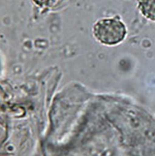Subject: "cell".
Instances as JSON below:
<instances>
[{
	"instance_id": "1",
	"label": "cell",
	"mask_w": 155,
	"mask_h": 156,
	"mask_svg": "<svg viewBox=\"0 0 155 156\" xmlns=\"http://www.w3.org/2000/svg\"><path fill=\"white\" fill-rule=\"evenodd\" d=\"M92 33L100 43L107 45H114L125 39L127 29L118 17L104 18L94 24Z\"/></svg>"
},
{
	"instance_id": "2",
	"label": "cell",
	"mask_w": 155,
	"mask_h": 156,
	"mask_svg": "<svg viewBox=\"0 0 155 156\" xmlns=\"http://www.w3.org/2000/svg\"><path fill=\"white\" fill-rule=\"evenodd\" d=\"M138 8L145 17L155 21V0H138Z\"/></svg>"
},
{
	"instance_id": "3",
	"label": "cell",
	"mask_w": 155,
	"mask_h": 156,
	"mask_svg": "<svg viewBox=\"0 0 155 156\" xmlns=\"http://www.w3.org/2000/svg\"><path fill=\"white\" fill-rule=\"evenodd\" d=\"M33 2L37 6L43 8H50L55 6L58 0H32Z\"/></svg>"
}]
</instances>
